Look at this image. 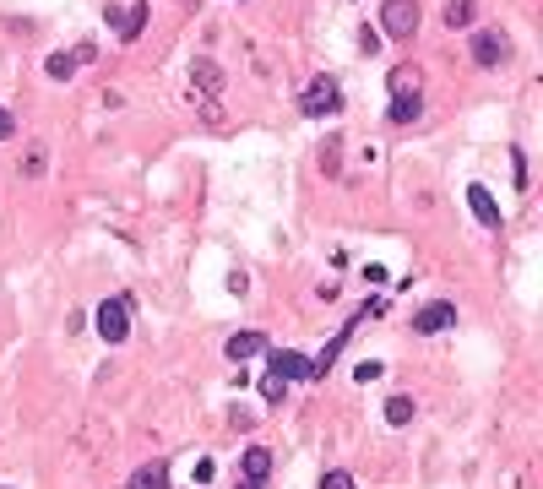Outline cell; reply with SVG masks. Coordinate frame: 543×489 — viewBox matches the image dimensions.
Segmentation results:
<instances>
[{
    "instance_id": "11",
    "label": "cell",
    "mask_w": 543,
    "mask_h": 489,
    "mask_svg": "<svg viewBox=\"0 0 543 489\" xmlns=\"http://www.w3.org/2000/svg\"><path fill=\"white\" fill-rule=\"evenodd\" d=\"M239 479L267 484V479H272V452H267V446H250V452L239 457Z\"/></svg>"
},
{
    "instance_id": "4",
    "label": "cell",
    "mask_w": 543,
    "mask_h": 489,
    "mask_svg": "<svg viewBox=\"0 0 543 489\" xmlns=\"http://www.w3.org/2000/svg\"><path fill=\"white\" fill-rule=\"evenodd\" d=\"M506 60H511V38H506L500 27H479V33H473V65L500 71Z\"/></svg>"
},
{
    "instance_id": "9",
    "label": "cell",
    "mask_w": 543,
    "mask_h": 489,
    "mask_svg": "<svg viewBox=\"0 0 543 489\" xmlns=\"http://www.w3.org/2000/svg\"><path fill=\"white\" fill-rule=\"evenodd\" d=\"M223 354H228V365H245V359L267 354V332H234V337L223 343Z\"/></svg>"
},
{
    "instance_id": "6",
    "label": "cell",
    "mask_w": 543,
    "mask_h": 489,
    "mask_svg": "<svg viewBox=\"0 0 543 489\" xmlns=\"http://www.w3.org/2000/svg\"><path fill=\"white\" fill-rule=\"evenodd\" d=\"M147 16H152V5H147V0H131V5H103V22H109L125 44H131V38H141Z\"/></svg>"
},
{
    "instance_id": "2",
    "label": "cell",
    "mask_w": 543,
    "mask_h": 489,
    "mask_svg": "<svg viewBox=\"0 0 543 489\" xmlns=\"http://www.w3.org/2000/svg\"><path fill=\"white\" fill-rule=\"evenodd\" d=\"M343 109V87L332 82V76H315L305 93H299V114H310V120H326V114H337Z\"/></svg>"
},
{
    "instance_id": "13",
    "label": "cell",
    "mask_w": 543,
    "mask_h": 489,
    "mask_svg": "<svg viewBox=\"0 0 543 489\" xmlns=\"http://www.w3.org/2000/svg\"><path fill=\"white\" fill-rule=\"evenodd\" d=\"M125 489H169V463H141V468L125 479Z\"/></svg>"
},
{
    "instance_id": "18",
    "label": "cell",
    "mask_w": 543,
    "mask_h": 489,
    "mask_svg": "<svg viewBox=\"0 0 543 489\" xmlns=\"http://www.w3.org/2000/svg\"><path fill=\"white\" fill-rule=\"evenodd\" d=\"M261 397H267V408H277V403L288 397V381H277V376H261Z\"/></svg>"
},
{
    "instance_id": "23",
    "label": "cell",
    "mask_w": 543,
    "mask_h": 489,
    "mask_svg": "<svg viewBox=\"0 0 543 489\" xmlns=\"http://www.w3.org/2000/svg\"><path fill=\"white\" fill-rule=\"evenodd\" d=\"M511 163H517V185H522V191H528V152H522V147H517V152H511Z\"/></svg>"
},
{
    "instance_id": "22",
    "label": "cell",
    "mask_w": 543,
    "mask_h": 489,
    "mask_svg": "<svg viewBox=\"0 0 543 489\" xmlns=\"http://www.w3.org/2000/svg\"><path fill=\"white\" fill-rule=\"evenodd\" d=\"M354 376H359V381H381L386 365H381V359H364V365H354Z\"/></svg>"
},
{
    "instance_id": "21",
    "label": "cell",
    "mask_w": 543,
    "mask_h": 489,
    "mask_svg": "<svg viewBox=\"0 0 543 489\" xmlns=\"http://www.w3.org/2000/svg\"><path fill=\"white\" fill-rule=\"evenodd\" d=\"M44 158H49V152H44V147H33V152H27V163H22V174H27V180H38V174H44Z\"/></svg>"
},
{
    "instance_id": "1",
    "label": "cell",
    "mask_w": 543,
    "mask_h": 489,
    "mask_svg": "<svg viewBox=\"0 0 543 489\" xmlns=\"http://www.w3.org/2000/svg\"><path fill=\"white\" fill-rule=\"evenodd\" d=\"M92 327H98V337L114 348V343H125L131 337V299L125 294H114V299H103L98 310H92Z\"/></svg>"
},
{
    "instance_id": "14",
    "label": "cell",
    "mask_w": 543,
    "mask_h": 489,
    "mask_svg": "<svg viewBox=\"0 0 543 489\" xmlns=\"http://www.w3.org/2000/svg\"><path fill=\"white\" fill-rule=\"evenodd\" d=\"M473 16H479V5L473 0H446V11H441V22L457 33V27H473Z\"/></svg>"
},
{
    "instance_id": "17",
    "label": "cell",
    "mask_w": 543,
    "mask_h": 489,
    "mask_svg": "<svg viewBox=\"0 0 543 489\" xmlns=\"http://www.w3.org/2000/svg\"><path fill=\"white\" fill-rule=\"evenodd\" d=\"M392 93H419V65H392Z\"/></svg>"
},
{
    "instance_id": "25",
    "label": "cell",
    "mask_w": 543,
    "mask_h": 489,
    "mask_svg": "<svg viewBox=\"0 0 543 489\" xmlns=\"http://www.w3.org/2000/svg\"><path fill=\"white\" fill-rule=\"evenodd\" d=\"M228 425H234V430H250V425H256V414H245V408H234V414H228Z\"/></svg>"
},
{
    "instance_id": "10",
    "label": "cell",
    "mask_w": 543,
    "mask_h": 489,
    "mask_svg": "<svg viewBox=\"0 0 543 489\" xmlns=\"http://www.w3.org/2000/svg\"><path fill=\"white\" fill-rule=\"evenodd\" d=\"M419 114H424V93H392V109H386L392 125H413Z\"/></svg>"
},
{
    "instance_id": "12",
    "label": "cell",
    "mask_w": 543,
    "mask_h": 489,
    "mask_svg": "<svg viewBox=\"0 0 543 489\" xmlns=\"http://www.w3.org/2000/svg\"><path fill=\"white\" fill-rule=\"evenodd\" d=\"M190 82H196V87H201V93H212V98H218V93H223V65H218V60H207V54H201V60H196V65H190Z\"/></svg>"
},
{
    "instance_id": "7",
    "label": "cell",
    "mask_w": 543,
    "mask_h": 489,
    "mask_svg": "<svg viewBox=\"0 0 543 489\" xmlns=\"http://www.w3.org/2000/svg\"><path fill=\"white\" fill-rule=\"evenodd\" d=\"M457 327V305L451 299H430L424 310H413V332L419 337H435V332H451Z\"/></svg>"
},
{
    "instance_id": "20",
    "label": "cell",
    "mask_w": 543,
    "mask_h": 489,
    "mask_svg": "<svg viewBox=\"0 0 543 489\" xmlns=\"http://www.w3.org/2000/svg\"><path fill=\"white\" fill-rule=\"evenodd\" d=\"M321 489H359V484H354V474L332 468V474H321Z\"/></svg>"
},
{
    "instance_id": "5",
    "label": "cell",
    "mask_w": 543,
    "mask_h": 489,
    "mask_svg": "<svg viewBox=\"0 0 543 489\" xmlns=\"http://www.w3.org/2000/svg\"><path fill=\"white\" fill-rule=\"evenodd\" d=\"M419 22H424L419 0H386V5H381V27H386V38H413Z\"/></svg>"
},
{
    "instance_id": "15",
    "label": "cell",
    "mask_w": 543,
    "mask_h": 489,
    "mask_svg": "<svg viewBox=\"0 0 543 489\" xmlns=\"http://www.w3.org/2000/svg\"><path fill=\"white\" fill-rule=\"evenodd\" d=\"M413 414H419V403H413V397H402V392H397V397L386 403V425H392V430H402V425H413Z\"/></svg>"
},
{
    "instance_id": "26",
    "label": "cell",
    "mask_w": 543,
    "mask_h": 489,
    "mask_svg": "<svg viewBox=\"0 0 543 489\" xmlns=\"http://www.w3.org/2000/svg\"><path fill=\"white\" fill-rule=\"evenodd\" d=\"M234 489H261V484H250V479H239V484H234Z\"/></svg>"
},
{
    "instance_id": "8",
    "label": "cell",
    "mask_w": 543,
    "mask_h": 489,
    "mask_svg": "<svg viewBox=\"0 0 543 489\" xmlns=\"http://www.w3.org/2000/svg\"><path fill=\"white\" fill-rule=\"evenodd\" d=\"M468 207H473V218H479L484 229H500V223H506V218H500V201H495L490 185H468Z\"/></svg>"
},
{
    "instance_id": "3",
    "label": "cell",
    "mask_w": 543,
    "mask_h": 489,
    "mask_svg": "<svg viewBox=\"0 0 543 489\" xmlns=\"http://www.w3.org/2000/svg\"><path fill=\"white\" fill-rule=\"evenodd\" d=\"M267 376H277V381H315V359L310 354H299V348H267Z\"/></svg>"
},
{
    "instance_id": "19",
    "label": "cell",
    "mask_w": 543,
    "mask_h": 489,
    "mask_svg": "<svg viewBox=\"0 0 543 489\" xmlns=\"http://www.w3.org/2000/svg\"><path fill=\"white\" fill-rule=\"evenodd\" d=\"M337 152H343V142L332 136V142L321 147V169H326V174H343V163H337Z\"/></svg>"
},
{
    "instance_id": "24",
    "label": "cell",
    "mask_w": 543,
    "mask_h": 489,
    "mask_svg": "<svg viewBox=\"0 0 543 489\" xmlns=\"http://www.w3.org/2000/svg\"><path fill=\"white\" fill-rule=\"evenodd\" d=\"M11 136H16V120H11V109L0 103V142H11Z\"/></svg>"
},
{
    "instance_id": "16",
    "label": "cell",
    "mask_w": 543,
    "mask_h": 489,
    "mask_svg": "<svg viewBox=\"0 0 543 489\" xmlns=\"http://www.w3.org/2000/svg\"><path fill=\"white\" fill-rule=\"evenodd\" d=\"M76 65H82V60H76V49H65V54H49V60H44V71H49L54 82H71V76H76Z\"/></svg>"
}]
</instances>
